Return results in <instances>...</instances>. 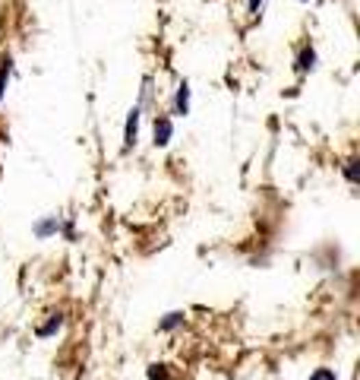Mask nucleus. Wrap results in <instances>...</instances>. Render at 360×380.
Returning <instances> with one entry per match:
<instances>
[{
	"label": "nucleus",
	"instance_id": "nucleus-1",
	"mask_svg": "<svg viewBox=\"0 0 360 380\" xmlns=\"http://www.w3.org/2000/svg\"><path fill=\"white\" fill-rule=\"evenodd\" d=\"M136 133H140V105L130 111V117H127V130H123V143L127 146H133L136 143Z\"/></svg>",
	"mask_w": 360,
	"mask_h": 380
},
{
	"label": "nucleus",
	"instance_id": "nucleus-10",
	"mask_svg": "<svg viewBox=\"0 0 360 380\" xmlns=\"http://www.w3.org/2000/svg\"><path fill=\"white\" fill-rule=\"evenodd\" d=\"M310 380H338L335 371H329V368H320V371H313Z\"/></svg>",
	"mask_w": 360,
	"mask_h": 380
},
{
	"label": "nucleus",
	"instance_id": "nucleus-12",
	"mask_svg": "<svg viewBox=\"0 0 360 380\" xmlns=\"http://www.w3.org/2000/svg\"><path fill=\"white\" fill-rule=\"evenodd\" d=\"M259 3H262V0H250V13H256V10H259Z\"/></svg>",
	"mask_w": 360,
	"mask_h": 380
},
{
	"label": "nucleus",
	"instance_id": "nucleus-13",
	"mask_svg": "<svg viewBox=\"0 0 360 380\" xmlns=\"http://www.w3.org/2000/svg\"><path fill=\"white\" fill-rule=\"evenodd\" d=\"M303 3H307V0H303Z\"/></svg>",
	"mask_w": 360,
	"mask_h": 380
},
{
	"label": "nucleus",
	"instance_id": "nucleus-6",
	"mask_svg": "<svg viewBox=\"0 0 360 380\" xmlns=\"http://www.w3.org/2000/svg\"><path fill=\"white\" fill-rule=\"evenodd\" d=\"M60 323H64V317H60V314H54L48 323H44V326H38V336H41V339H44V336H51L54 330H60Z\"/></svg>",
	"mask_w": 360,
	"mask_h": 380
},
{
	"label": "nucleus",
	"instance_id": "nucleus-5",
	"mask_svg": "<svg viewBox=\"0 0 360 380\" xmlns=\"http://www.w3.org/2000/svg\"><path fill=\"white\" fill-rule=\"evenodd\" d=\"M10 73H13V60H3L0 64V99H3V92H7V83H10Z\"/></svg>",
	"mask_w": 360,
	"mask_h": 380
},
{
	"label": "nucleus",
	"instance_id": "nucleus-9",
	"mask_svg": "<svg viewBox=\"0 0 360 380\" xmlns=\"http://www.w3.org/2000/svg\"><path fill=\"white\" fill-rule=\"evenodd\" d=\"M149 380H171V377L164 371V364H152V368H149Z\"/></svg>",
	"mask_w": 360,
	"mask_h": 380
},
{
	"label": "nucleus",
	"instance_id": "nucleus-4",
	"mask_svg": "<svg viewBox=\"0 0 360 380\" xmlns=\"http://www.w3.org/2000/svg\"><path fill=\"white\" fill-rule=\"evenodd\" d=\"M177 111L180 115H190V86L187 83L177 89Z\"/></svg>",
	"mask_w": 360,
	"mask_h": 380
},
{
	"label": "nucleus",
	"instance_id": "nucleus-11",
	"mask_svg": "<svg viewBox=\"0 0 360 380\" xmlns=\"http://www.w3.org/2000/svg\"><path fill=\"white\" fill-rule=\"evenodd\" d=\"M354 165H357V162H348V178H351V181L357 178V168H354Z\"/></svg>",
	"mask_w": 360,
	"mask_h": 380
},
{
	"label": "nucleus",
	"instance_id": "nucleus-3",
	"mask_svg": "<svg viewBox=\"0 0 360 380\" xmlns=\"http://www.w3.org/2000/svg\"><path fill=\"white\" fill-rule=\"evenodd\" d=\"M313 67H316V51L307 48L300 54V60H297V70H300V73H307V70H313Z\"/></svg>",
	"mask_w": 360,
	"mask_h": 380
},
{
	"label": "nucleus",
	"instance_id": "nucleus-8",
	"mask_svg": "<svg viewBox=\"0 0 360 380\" xmlns=\"http://www.w3.org/2000/svg\"><path fill=\"white\" fill-rule=\"evenodd\" d=\"M183 323V314H168L162 323H158V330H174V326H180Z\"/></svg>",
	"mask_w": 360,
	"mask_h": 380
},
{
	"label": "nucleus",
	"instance_id": "nucleus-2",
	"mask_svg": "<svg viewBox=\"0 0 360 380\" xmlns=\"http://www.w3.org/2000/svg\"><path fill=\"white\" fill-rule=\"evenodd\" d=\"M171 133H174V124L168 117H158L155 121V146H168L171 143Z\"/></svg>",
	"mask_w": 360,
	"mask_h": 380
},
{
	"label": "nucleus",
	"instance_id": "nucleus-7",
	"mask_svg": "<svg viewBox=\"0 0 360 380\" xmlns=\"http://www.w3.org/2000/svg\"><path fill=\"white\" fill-rule=\"evenodd\" d=\"M57 228H60L57 219H48V222H41L38 228H35V235H38V238H48V235H51V232H57Z\"/></svg>",
	"mask_w": 360,
	"mask_h": 380
}]
</instances>
